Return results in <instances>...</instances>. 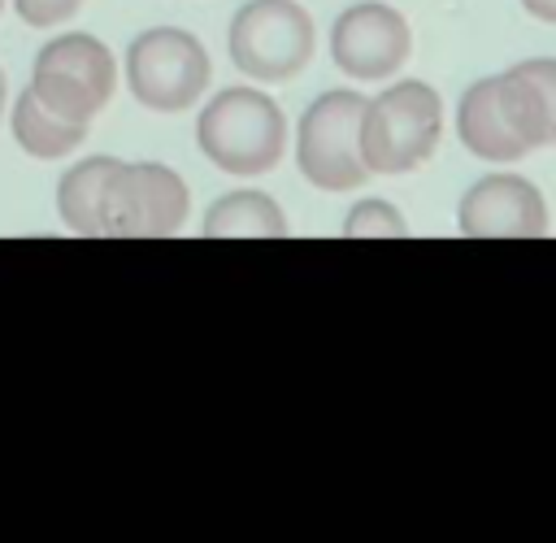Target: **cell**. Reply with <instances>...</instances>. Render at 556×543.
I'll return each mask as SVG.
<instances>
[{
    "instance_id": "obj_1",
    "label": "cell",
    "mask_w": 556,
    "mask_h": 543,
    "mask_svg": "<svg viewBox=\"0 0 556 543\" xmlns=\"http://www.w3.org/2000/svg\"><path fill=\"white\" fill-rule=\"evenodd\" d=\"M443 130V100L421 78H400L374 100L361 117V156L369 174H408L417 169Z\"/></svg>"
},
{
    "instance_id": "obj_2",
    "label": "cell",
    "mask_w": 556,
    "mask_h": 543,
    "mask_svg": "<svg viewBox=\"0 0 556 543\" xmlns=\"http://www.w3.org/2000/svg\"><path fill=\"white\" fill-rule=\"evenodd\" d=\"M200 152L226 174H265L282 161L287 148V117L282 109L256 87H226L217 91L200 122H195Z\"/></svg>"
},
{
    "instance_id": "obj_3",
    "label": "cell",
    "mask_w": 556,
    "mask_h": 543,
    "mask_svg": "<svg viewBox=\"0 0 556 543\" xmlns=\"http://www.w3.org/2000/svg\"><path fill=\"white\" fill-rule=\"evenodd\" d=\"M361 117L365 96L361 91H321L295 130V161L300 174L321 191H356L365 182V156H361Z\"/></svg>"
},
{
    "instance_id": "obj_4",
    "label": "cell",
    "mask_w": 556,
    "mask_h": 543,
    "mask_svg": "<svg viewBox=\"0 0 556 543\" xmlns=\"http://www.w3.org/2000/svg\"><path fill=\"white\" fill-rule=\"evenodd\" d=\"M126 87L143 109L182 113L208 87V52L191 30L152 26L126 48Z\"/></svg>"
},
{
    "instance_id": "obj_5",
    "label": "cell",
    "mask_w": 556,
    "mask_h": 543,
    "mask_svg": "<svg viewBox=\"0 0 556 543\" xmlns=\"http://www.w3.org/2000/svg\"><path fill=\"white\" fill-rule=\"evenodd\" d=\"M30 87L61 117L91 126V117L109 104V96L117 87V61L96 35L70 30V35H56L39 48Z\"/></svg>"
},
{
    "instance_id": "obj_6",
    "label": "cell",
    "mask_w": 556,
    "mask_h": 543,
    "mask_svg": "<svg viewBox=\"0 0 556 543\" xmlns=\"http://www.w3.org/2000/svg\"><path fill=\"white\" fill-rule=\"evenodd\" d=\"M313 56V17L295 0H248L230 22V61L256 83L295 78Z\"/></svg>"
},
{
    "instance_id": "obj_7",
    "label": "cell",
    "mask_w": 556,
    "mask_h": 543,
    "mask_svg": "<svg viewBox=\"0 0 556 543\" xmlns=\"http://www.w3.org/2000/svg\"><path fill=\"white\" fill-rule=\"evenodd\" d=\"M187 182L156 161H117L104 187V235H174L187 222Z\"/></svg>"
},
{
    "instance_id": "obj_8",
    "label": "cell",
    "mask_w": 556,
    "mask_h": 543,
    "mask_svg": "<svg viewBox=\"0 0 556 543\" xmlns=\"http://www.w3.org/2000/svg\"><path fill=\"white\" fill-rule=\"evenodd\" d=\"M413 35L400 9L365 0L339 13L334 30H330V56L343 74L352 78H391L404 61H408Z\"/></svg>"
},
{
    "instance_id": "obj_9",
    "label": "cell",
    "mask_w": 556,
    "mask_h": 543,
    "mask_svg": "<svg viewBox=\"0 0 556 543\" xmlns=\"http://www.w3.org/2000/svg\"><path fill=\"white\" fill-rule=\"evenodd\" d=\"M456 226L465 239H539L547 235V204L530 178L486 174L460 195Z\"/></svg>"
},
{
    "instance_id": "obj_10",
    "label": "cell",
    "mask_w": 556,
    "mask_h": 543,
    "mask_svg": "<svg viewBox=\"0 0 556 543\" xmlns=\"http://www.w3.org/2000/svg\"><path fill=\"white\" fill-rule=\"evenodd\" d=\"M500 96L513 130L534 148L556 143V56H530L500 74Z\"/></svg>"
},
{
    "instance_id": "obj_11",
    "label": "cell",
    "mask_w": 556,
    "mask_h": 543,
    "mask_svg": "<svg viewBox=\"0 0 556 543\" xmlns=\"http://www.w3.org/2000/svg\"><path fill=\"white\" fill-rule=\"evenodd\" d=\"M456 135L482 161H521L530 152V143L513 130V122L504 113L500 74L478 78L473 87H465V96L456 104Z\"/></svg>"
},
{
    "instance_id": "obj_12",
    "label": "cell",
    "mask_w": 556,
    "mask_h": 543,
    "mask_svg": "<svg viewBox=\"0 0 556 543\" xmlns=\"http://www.w3.org/2000/svg\"><path fill=\"white\" fill-rule=\"evenodd\" d=\"M9 130H13V139H17L22 152H30V156H39V161H56V156L74 152V148L87 139L91 126H87V122H70V117H61L56 109H48V104L39 100L35 87H26V91H17Z\"/></svg>"
},
{
    "instance_id": "obj_13",
    "label": "cell",
    "mask_w": 556,
    "mask_h": 543,
    "mask_svg": "<svg viewBox=\"0 0 556 543\" xmlns=\"http://www.w3.org/2000/svg\"><path fill=\"white\" fill-rule=\"evenodd\" d=\"M113 169H117L113 156H87L61 174L56 213L74 235H104V187Z\"/></svg>"
},
{
    "instance_id": "obj_14",
    "label": "cell",
    "mask_w": 556,
    "mask_h": 543,
    "mask_svg": "<svg viewBox=\"0 0 556 543\" xmlns=\"http://www.w3.org/2000/svg\"><path fill=\"white\" fill-rule=\"evenodd\" d=\"M204 235L208 239H278L287 235V217L265 191H230L208 204Z\"/></svg>"
},
{
    "instance_id": "obj_15",
    "label": "cell",
    "mask_w": 556,
    "mask_h": 543,
    "mask_svg": "<svg viewBox=\"0 0 556 543\" xmlns=\"http://www.w3.org/2000/svg\"><path fill=\"white\" fill-rule=\"evenodd\" d=\"M343 235L348 239H400V235H408V226H404V213L395 204H387V200H361V204L348 209Z\"/></svg>"
},
{
    "instance_id": "obj_16",
    "label": "cell",
    "mask_w": 556,
    "mask_h": 543,
    "mask_svg": "<svg viewBox=\"0 0 556 543\" xmlns=\"http://www.w3.org/2000/svg\"><path fill=\"white\" fill-rule=\"evenodd\" d=\"M78 4H83V0H13L17 17H22L26 26H52V22H65V17L78 13Z\"/></svg>"
},
{
    "instance_id": "obj_17",
    "label": "cell",
    "mask_w": 556,
    "mask_h": 543,
    "mask_svg": "<svg viewBox=\"0 0 556 543\" xmlns=\"http://www.w3.org/2000/svg\"><path fill=\"white\" fill-rule=\"evenodd\" d=\"M521 9H526L530 17H539V22H552V26H556V0H521Z\"/></svg>"
},
{
    "instance_id": "obj_18",
    "label": "cell",
    "mask_w": 556,
    "mask_h": 543,
    "mask_svg": "<svg viewBox=\"0 0 556 543\" xmlns=\"http://www.w3.org/2000/svg\"><path fill=\"white\" fill-rule=\"evenodd\" d=\"M0 113H4V70H0Z\"/></svg>"
},
{
    "instance_id": "obj_19",
    "label": "cell",
    "mask_w": 556,
    "mask_h": 543,
    "mask_svg": "<svg viewBox=\"0 0 556 543\" xmlns=\"http://www.w3.org/2000/svg\"><path fill=\"white\" fill-rule=\"evenodd\" d=\"M0 4H4V0H0Z\"/></svg>"
}]
</instances>
